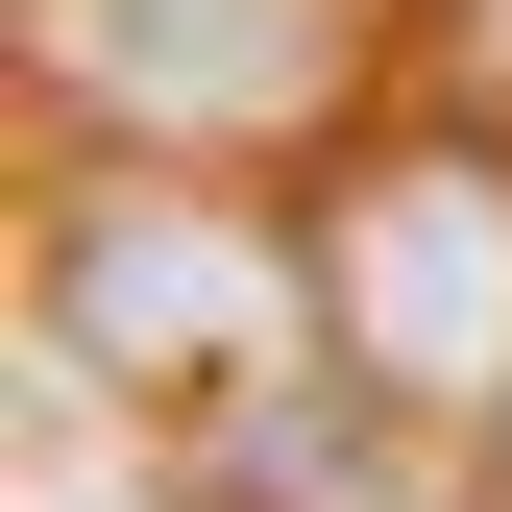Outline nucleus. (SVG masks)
<instances>
[{"mask_svg":"<svg viewBox=\"0 0 512 512\" xmlns=\"http://www.w3.org/2000/svg\"><path fill=\"white\" fill-rule=\"evenodd\" d=\"M49 366H74L98 415H147V439H220V415H269L293 366H342L317 342V244L244 196V171H98V196H49Z\"/></svg>","mask_w":512,"mask_h":512,"instance_id":"f257e3e1","label":"nucleus"},{"mask_svg":"<svg viewBox=\"0 0 512 512\" xmlns=\"http://www.w3.org/2000/svg\"><path fill=\"white\" fill-rule=\"evenodd\" d=\"M171 512H464V439L415 391H366V366H293L269 415L171 439Z\"/></svg>","mask_w":512,"mask_h":512,"instance_id":"20e7f679","label":"nucleus"},{"mask_svg":"<svg viewBox=\"0 0 512 512\" xmlns=\"http://www.w3.org/2000/svg\"><path fill=\"white\" fill-rule=\"evenodd\" d=\"M439 49H464V98H512V0H415Z\"/></svg>","mask_w":512,"mask_h":512,"instance_id":"39448f33","label":"nucleus"},{"mask_svg":"<svg viewBox=\"0 0 512 512\" xmlns=\"http://www.w3.org/2000/svg\"><path fill=\"white\" fill-rule=\"evenodd\" d=\"M391 0H25V74L122 122V171H317L366 147Z\"/></svg>","mask_w":512,"mask_h":512,"instance_id":"7ed1b4c3","label":"nucleus"},{"mask_svg":"<svg viewBox=\"0 0 512 512\" xmlns=\"http://www.w3.org/2000/svg\"><path fill=\"white\" fill-rule=\"evenodd\" d=\"M293 244H317V342L366 391H415L439 439H512V122H366V147L293 171Z\"/></svg>","mask_w":512,"mask_h":512,"instance_id":"f03ea898","label":"nucleus"}]
</instances>
